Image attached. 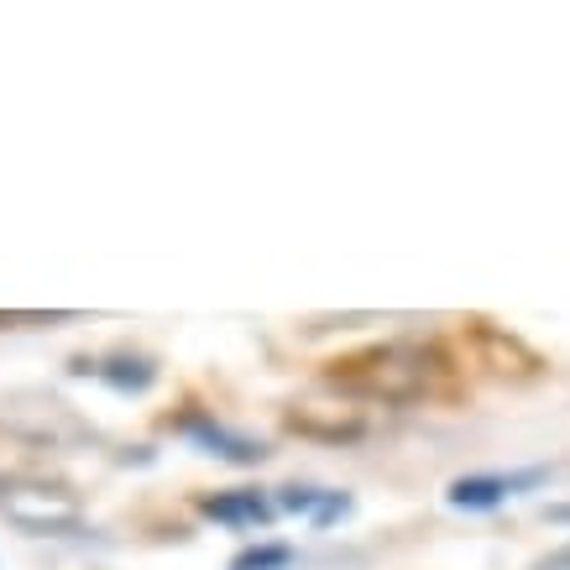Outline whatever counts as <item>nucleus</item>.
I'll list each match as a JSON object with an SVG mask.
<instances>
[{
    "instance_id": "nucleus-5",
    "label": "nucleus",
    "mask_w": 570,
    "mask_h": 570,
    "mask_svg": "<svg viewBox=\"0 0 570 570\" xmlns=\"http://www.w3.org/2000/svg\"><path fill=\"white\" fill-rule=\"evenodd\" d=\"M100 372V382H110L116 393H147L157 382V366L147 362V356H110L105 366H95Z\"/></svg>"
},
{
    "instance_id": "nucleus-4",
    "label": "nucleus",
    "mask_w": 570,
    "mask_h": 570,
    "mask_svg": "<svg viewBox=\"0 0 570 570\" xmlns=\"http://www.w3.org/2000/svg\"><path fill=\"white\" fill-rule=\"evenodd\" d=\"M199 513L215 523H273V502L257 492H215L199 498Z\"/></svg>"
},
{
    "instance_id": "nucleus-2",
    "label": "nucleus",
    "mask_w": 570,
    "mask_h": 570,
    "mask_svg": "<svg viewBox=\"0 0 570 570\" xmlns=\"http://www.w3.org/2000/svg\"><path fill=\"white\" fill-rule=\"evenodd\" d=\"M178 430L189 434V440H199L209 455H220V461H236V466H257L262 455H267V445H262V440H246V434L225 430V424H215V419H205V414L178 419Z\"/></svg>"
},
{
    "instance_id": "nucleus-9",
    "label": "nucleus",
    "mask_w": 570,
    "mask_h": 570,
    "mask_svg": "<svg viewBox=\"0 0 570 570\" xmlns=\"http://www.w3.org/2000/svg\"><path fill=\"white\" fill-rule=\"evenodd\" d=\"M341 513H351V498H325L320 513H314V523H330V519H341Z\"/></svg>"
},
{
    "instance_id": "nucleus-1",
    "label": "nucleus",
    "mask_w": 570,
    "mask_h": 570,
    "mask_svg": "<svg viewBox=\"0 0 570 570\" xmlns=\"http://www.w3.org/2000/svg\"><path fill=\"white\" fill-rule=\"evenodd\" d=\"M434 377V356L424 346H382L366 351L341 372H330V387L346 397H366V403H414Z\"/></svg>"
},
{
    "instance_id": "nucleus-10",
    "label": "nucleus",
    "mask_w": 570,
    "mask_h": 570,
    "mask_svg": "<svg viewBox=\"0 0 570 570\" xmlns=\"http://www.w3.org/2000/svg\"><path fill=\"white\" fill-rule=\"evenodd\" d=\"M550 519L554 523H570V508H550Z\"/></svg>"
},
{
    "instance_id": "nucleus-7",
    "label": "nucleus",
    "mask_w": 570,
    "mask_h": 570,
    "mask_svg": "<svg viewBox=\"0 0 570 570\" xmlns=\"http://www.w3.org/2000/svg\"><path fill=\"white\" fill-rule=\"evenodd\" d=\"M288 430H298V434H320V440H362V424H356V419H346V424H314V419L294 414V419H288Z\"/></svg>"
},
{
    "instance_id": "nucleus-8",
    "label": "nucleus",
    "mask_w": 570,
    "mask_h": 570,
    "mask_svg": "<svg viewBox=\"0 0 570 570\" xmlns=\"http://www.w3.org/2000/svg\"><path fill=\"white\" fill-rule=\"evenodd\" d=\"M320 502H325V492H314V487H288L283 492V508H294V513H320Z\"/></svg>"
},
{
    "instance_id": "nucleus-3",
    "label": "nucleus",
    "mask_w": 570,
    "mask_h": 570,
    "mask_svg": "<svg viewBox=\"0 0 570 570\" xmlns=\"http://www.w3.org/2000/svg\"><path fill=\"white\" fill-rule=\"evenodd\" d=\"M523 482H539V471H529V476H461V482H450V508H498L513 487H523Z\"/></svg>"
},
{
    "instance_id": "nucleus-6",
    "label": "nucleus",
    "mask_w": 570,
    "mask_h": 570,
    "mask_svg": "<svg viewBox=\"0 0 570 570\" xmlns=\"http://www.w3.org/2000/svg\"><path fill=\"white\" fill-rule=\"evenodd\" d=\"M294 566V550L288 544H252L230 560V570H288Z\"/></svg>"
}]
</instances>
